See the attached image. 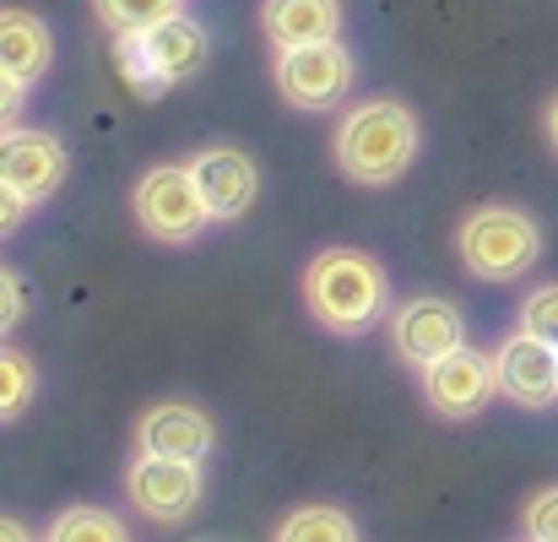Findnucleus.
Masks as SVG:
<instances>
[{"instance_id": "obj_12", "label": "nucleus", "mask_w": 558, "mask_h": 542, "mask_svg": "<svg viewBox=\"0 0 558 542\" xmlns=\"http://www.w3.org/2000/svg\"><path fill=\"white\" fill-rule=\"evenodd\" d=\"M190 174L201 184L206 206H211V222H233L255 206L260 195V169L244 147H201L190 158Z\"/></svg>"}, {"instance_id": "obj_21", "label": "nucleus", "mask_w": 558, "mask_h": 542, "mask_svg": "<svg viewBox=\"0 0 558 542\" xmlns=\"http://www.w3.org/2000/svg\"><path fill=\"white\" fill-rule=\"evenodd\" d=\"M521 527H526V542H558V483L543 489V494H532Z\"/></svg>"}, {"instance_id": "obj_18", "label": "nucleus", "mask_w": 558, "mask_h": 542, "mask_svg": "<svg viewBox=\"0 0 558 542\" xmlns=\"http://www.w3.org/2000/svg\"><path fill=\"white\" fill-rule=\"evenodd\" d=\"M93 11H98V22H104L114 38H125V33H147V27L180 16L185 0H93Z\"/></svg>"}, {"instance_id": "obj_5", "label": "nucleus", "mask_w": 558, "mask_h": 542, "mask_svg": "<svg viewBox=\"0 0 558 542\" xmlns=\"http://www.w3.org/2000/svg\"><path fill=\"white\" fill-rule=\"evenodd\" d=\"M136 217L153 239L163 244H190L206 222H211V206L201 195V184L190 174V164H158L147 169L136 184Z\"/></svg>"}, {"instance_id": "obj_23", "label": "nucleus", "mask_w": 558, "mask_h": 542, "mask_svg": "<svg viewBox=\"0 0 558 542\" xmlns=\"http://www.w3.org/2000/svg\"><path fill=\"white\" fill-rule=\"evenodd\" d=\"M27 206H33V201H22V195H16L11 184L0 180V239H11V233L22 228V217H27Z\"/></svg>"}, {"instance_id": "obj_3", "label": "nucleus", "mask_w": 558, "mask_h": 542, "mask_svg": "<svg viewBox=\"0 0 558 542\" xmlns=\"http://www.w3.org/2000/svg\"><path fill=\"white\" fill-rule=\"evenodd\" d=\"M456 255L483 282H515L543 255V228L521 206H477L456 228Z\"/></svg>"}, {"instance_id": "obj_16", "label": "nucleus", "mask_w": 558, "mask_h": 542, "mask_svg": "<svg viewBox=\"0 0 558 542\" xmlns=\"http://www.w3.org/2000/svg\"><path fill=\"white\" fill-rule=\"evenodd\" d=\"M271 542H359V521L337 505H299L282 516Z\"/></svg>"}, {"instance_id": "obj_17", "label": "nucleus", "mask_w": 558, "mask_h": 542, "mask_svg": "<svg viewBox=\"0 0 558 542\" xmlns=\"http://www.w3.org/2000/svg\"><path fill=\"white\" fill-rule=\"evenodd\" d=\"M44 542H131V532H125V521H120L114 510H104V505H71V510H60V516L49 521Z\"/></svg>"}, {"instance_id": "obj_2", "label": "nucleus", "mask_w": 558, "mask_h": 542, "mask_svg": "<svg viewBox=\"0 0 558 542\" xmlns=\"http://www.w3.org/2000/svg\"><path fill=\"white\" fill-rule=\"evenodd\" d=\"M337 147V169L353 184H396L412 158H417V115L401 104V98H369V104H353L331 136Z\"/></svg>"}, {"instance_id": "obj_7", "label": "nucleus", "mask_w": 558, "mask_h": 542, "mask_svg": "<svg viewBox=\"0 0 558 542\" xmlns=\"http://www.w3.org/2000/svg\"><path fill=\"white\" fill-rule=\"evenodd\" d=\"M125 494L147 521H185L206 494L201 461H180V456H136L125 472Z\"/></svg>"}, {"instance_id": "obj_22", "label": "nucleus", "mask_w": 558, "mask_h": 542, "mask_svg": "<svg viewBox=\"0 0 558 542\" xmlns=\"http://www.w3.org/2000/svg\"><path fill=\"white\" fill-rule=\"evenodd\" d=\"M27 310V293H22V277L11 266H0V337H11V326L22 321Z\"/></svg>"}, {"instance_id": "obj_15", "label": "nucleus", "mask_w": 558, "mask_h": 542, "mask_svg": "<svg viewBox=\"0 0 558 542\" xmlns=\"http://www.w3.org/2000/svg\"><path fill=\"white\" fill-rule=\"evenodd\" d=\"M54 60V33L44 27V16L33 11H0V71L16 76L22 87H33Z\"/></svg>"}, {"instance_id": "obj_1", "label": "nucleus", "mask_w": 558, "mask_h": 542, "mask_svg": "<svg viewBox=\"0 0 558 542\" xmlns=\"http://www.w3.org/2000/svg\"><path fill=\"white\" fill-rule=\"evenodd\" d=\"M304 304L310 315L337 332V337H364L374 321L385 315L390 304V282H385V266L364 255V250H348V244H331L310 261L304 272Z\"/></svg>"}, {"instance_id": "obj_19", "label": "nucleus", "mask_w": 558, "mask_h": 542, "mask_svg": "<svg viewBox=\"0 0 558 542\" xmlns=\"http://www.w3.org/2000/svg\"><path fill=\"white\" fill-rule=\"evenodd\" d=\"M33 396H38V369H33V359L16 353V348H0V423L22 418L33 407Z\"/></svg>"}, {"instance_id": "obj_20", "label": "nucleus", "mask_w": 558, "mask_h": 542, "mask_svg": "<svg viewBox=\"0 0 558 542\" xmlns=\"http://www.w3.org/2000/svg\"><path fill=\"white\" fill-rule=\"evenodd\" d=\"M521 332H532V337H543L548 348H558V282H543V288L526 293V304H521Z\"/></svg>"}, {"instance_id": "obj_11", "label": "nucleus", "mask_w": 558, "mask_h": 542, "mask_svg": "<svg viewBox=\"0 0 558 542\" xmlns=\"http://www.w3.org/2000/svg\"><path fill=\"white\" fill-rule=\"evenodd\" d=\"M499 369V396H510L526 412H543L558 401V348H548L532 332H510L494 353Z\"/></svg>"}, {"instance_id": "obj_13", "label": "nucleus", "mask_w": 558, "mask_h": 542, "mask_svg": "<svg viewBox=\"0 0 558 542\" xmlns=\"http://www.w3.org/2000/svg\"><path fill=\"white\" fill-rule=\"evenodd\" d=\"M136 445L147 456H180V461H206V450L217 445V423L195 407V401H158L142 412L136 423Z\"/></svg>"}, {"instance_id": "obj_9", "label": "nucleus", "mask_w": 558, "mask_h": 542, "mask_svg": "<svg viewBox=\"0 0 558 542\" xmlns=\"http://www.w3.org/2000/svg\"><path fill=\"white\" fill-rule=\"evenodd\" d=\"M423 396H428V407H434L439 418H450V423L477 418V412L499 396V369H494L488 353H477V348H456L450 359L423 369Z\"/></svg>"}, {"instance_id": "obj_26", "label": "nucleus", "mask_w": 558, "mask_h": 542, "mask_svg": "<svg viewBox=\"0 0 558 542\" xmlns=\"http://www.w3.org/2000/svg\"><path fill=\"white\" fill-rule=\"evenodd\" d=\"M543 131H548V147L558 153V98L548 104V115H543Z\"/></svg>"}, {"instance_id": "obj_25", "label": "nucleus", "mask_w": 558, "mask_h": 542, "mask_svg": "<svg viewBox=\"0 0 558 542\" xmlns=\"http://www.w3.org/2000/svg\"><path fill=\"white\" fill-rule=\"evenodd\" d=\"M0 542H33V532H27L22 521H11V516H0Z\"/></svg>"}, {"instance_id": "obj_24", "label": "nucleus", "mask_w": 558, "mask_h": 542, "mask_svg": "<svg viewBox=\"0 0 558 542\" xmlns=\"http://www.w3.org/2000/svg\"><path fill=\"white\" fill-rule=\"evenodd\" d=\"M22 98H27V87H22L16 76H5V71H0V131H5V125H16Z\"/></svg>"}, {"instance_id": "obj_8", "label": "nucleus", "mask_w": 558, "mask_h": 542, "mask_svg": "<svg viewBox=\"0 0 558 542\" xmlns=\"http://www.w3.org/2000/svg\"><path fill=\"white\" fill-rule=\"evenodd\" d=\"M390 342L401 363L412 369H428V363L450 359L456 348H466V321L450 299H434V293H417L407 299L396 315H390Z\"/></svg>"}, {"instance_id": "obj_4", "label": "nucleus", "mask_w": 558, "mask_h": 542, "mask_svg": "<svg viewBox=\"0 0 558 542\" xmlns=\"http://www.w3.org/2000/svg\"><path fill=\"white\" fill-rule=\"evenodd\" d=\"M206 55H211V38H206L201 22H190L185 11L158 22V27H147V33H125L120 38V65H125V82L136 93L180 87L206 65Z\"/></svg>"}, {"instance_id": "obj_6", "label": "nucleus", "mask_w": 558, "mask_h": 542, "mask_svg": "<svg viewBox=\"0 0 558 542\" xmlns=\"http://www.w3.org/2000/svg\"><path fill=\"white\" fill-rule=\"evenodd\" d=\"M353 49L342 38L331 44H310V49H277V93L293 104V109H331L353 93Z\"/></svg>"}, {"instance_id": "obj_14", "label": "nucleus", "mask_w": 558, "mask_h": 542, "mask_svg": "<svg viewBox=\"0 0 558 542\" xmlns=\"http://www.w3.org/2000/svg\"><path fill=\"white\" fill-rule=\"evenodd\" d=\"M260 22H266V38L277 49L331 44L342 33V0H266Z\"/></svg>"}, {"instance_id": "obj_10", "label": "nucleus", "mask_w": 558, "mask_h": 542, "mask_svg": "<svg viewBox=\"0 0 558 542\" xmlns=\"http://www.w3.org/2000/svg\"><path fill=\"white\" fill-rule=\"evenodd\" d=\"M65 142L49 136V131H33V125H5L0 131V180L11 184L22 201H49L60 184H65Z\"/></svg>"}]
</instances>
